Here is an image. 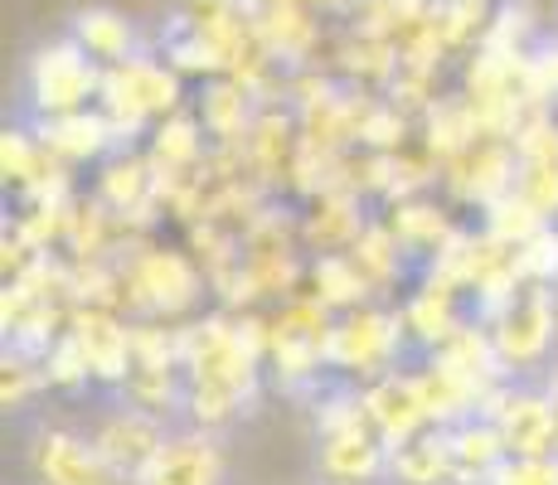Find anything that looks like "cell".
Segmentation results:
<instances>
[{"label": "cell", "instance_id": "obj_17", "mask_svg": "<svg viewBox=\"0 0 558 485\" xmlns=\"http://www.w3.org/2000/svg\"><path fill=\"white\" fill-rule=\"evenodd\" d=\"M204 122L199 112H170L160 117V126L151 132V166L156 170H190L204 160Z\"/></svg>", "mask_w": 558, "mask_h": 485}, {"label": "cell", "instance_id": "obj_10", "mask_svg": "<svg viewBox=\"0 0 558 485\" xmlns=\"http://www.w3.org/2000/svg\"><path fill=\"white\" fill-rule=\"evenodd\" d=\"M136 485H223V447L209 427H175Z\"/></svg>", "mask_w": 558, "mask_h": 485}, {"label": "cell", "instance_id": "obj_21", "mask_svg": "<svg viewBox=\"0 0 558 485\" xmlns=\"http://www.w3.org/2000/svg\"><path fill=\"white\" fill-rule=\"evenodd\" d=\"M514 267H520L524 282L558 287V223H544L534 239H524L514 247Z\"/></svg>", "mask_w": 558, "mask_h": 485}, {"label": "cell", "instance_id": "obj_5", "mask_svg": "<svg viewBox=\"0 0 558 485\" xmlns=\"http://www.w3.org/2000/svg\"><path fill=\"white\" fill-rule=\"evenodd\" d=\"M29 466L39 485H126L78 427L49 423V417L29 427Z\"/></svg>", "mask_w": 558, "mask_h": 485}, {"label": "cell", "instance_id": "obj_7", "mask_svg": "<svg viewBox=\"0 0 558 485\" xmlns=\"http://www.w3.org/2000/svg\"><path fill=\"white\" fill-rule=\"evenodd\" d=\"M514 142V190L558 223V112H534Z\"/></svg>", "mask_w": 558, "mask_h": 485}, {"label": "cell", "instance_id": "obj_22", "mask_svg": "<svg viewBox=\"0 0 558 485\" xmlns=\"http://www.w3.org/2000/svg\"><path fill=\"white\" fill-rule=\"evenodd\" d=\"M486 485H558V457H506Z\"/></svg>", "mask_w": 558, "mask_h": 485}, {"label": "cell", "instance_id": "obj_3", "mask_svg": "<svg viewBox=\"0 0 558 485\" xmlns=\"http://www.w3.org/2000/svg\"><path fill=\"white\" fill-rule=\"evenodd\" d=\"M481 413L500 427L510 457H558V413L544 379H506L486 393Z\"/></svg>", "mask_w": 558, "mask_h": 485}, {"label": "cell", "instance_id": "obj_23", "mask_svg": "<svg viewBox=\"0 0 558 485\" xmlns=\"http://www.w3.org/2000/svg\"><path fill=\"white\" fill-rule=\"evenodd\" d=\"M461 5H481V10H486V0H461Z\"/></svg>", "mask_w": 558, "mask_h": 485}, {"label": "cell", "instance_id": "obj_16", "mask_svg": "<svg viewBox=\"0 0 558 485\" xmlns=\"http://www.w3.org/2000/svg\"><path fill=\"white\" fill-rule=\"evenodd\" d=\"M423 112H427V150L437 156V166H447L452 156L471 150L481 136H486L481 122H476V112H471L466 93L461 97H433Z\"/></svg>", "mask_w": 558, "mask_h": 485}, {"label": "cell", "instance_id": "obj_11", "mask_svg": "<svg viewBox=\"0 0 558 485\" xmlns=\"http://www.w3.org/2000/svg\"><path fill=\"white\" fill-rule=\"evenodd\" d=\"M253 25H257V39L263 49L272 53L282 69H306L316 59V45H320V20L311 15L306 0H263L253 10Z\"/></svg>", "mask_w": 558, "mask_h": 485}, {"label": "cell", "instance_id": "obj_24", "mask_svg": "<svg viewBox=\"0 0 558 485\" xmlns=\"http://www.w3.org/2000/svg\"><path fill=\"white\" fill-rule=\"evenodd\" d=\"M355 5H369V0H355Z\"/></svg>", "mask_w": 558, "mask_h": 485}, {"label": "cell", "instance_id": "obj_8", "mask_svg": "<svg viewBox=\"0 0 558 485\" xmlns=\"http://www.w3.org/2000/svg\"><path fill=\"white\" fill-rule=\"evenodd\" d=\"M69 330L83 344V360L93 369V384L102 388H122L132 379V326L112 316V306H73L69 311Z\"/></svg>", "mask_w": 558, "mask_h": 485}, {"label": "cell", "instance_id": "obj_14", "mask_svg": "<svg viewBox=\"0 0 558 485\" xmlns=\"http://www.w3.org/2000/svg\"><path fill=\"white\" fill-rule=\"evenodd\" d=\"M107 78L126 97H136L151 117L180 112V69L175 63H160L156 53H136V59H126V63H112Z\"/></svg>", "mask_w": 558, "mask_h": 485}, {"label": "cell", "instance_id": "obj_2", "mask_svg": "<svg viewBox=\"0 0 558 485\" xmlns=\"http://www.w3.org/2000/svg\"><path fill=\"white\" fill-rule=\"evenodd\" d=\"M490 344H496L500 364L510 379H539L554 364V340H558V311H554V287L524 282L514 291V301L490 320Z\"/></svg>", "mask_w": 558, "mask_h": 485}, {"label": "cell", "instance_id": "obj_9", "mask_svg": "<svg viewBox=\"0 0 558 485\" xmlns=\"http://www.w3.org/2000/svg\"><path fill=\"white\" fill-rule=\"evenodd\" d=\"M364 413H369L374 433L384 437L389 451L433 423L423 384H417V369H393V374H379V379L364 384Z\"/></svg>", "mask_w": 558, "mask_h": 485}, {"label": "cell", "instance_id": "obj_15", "mask_svg": "<svg viewBox=\"0 0 558 485\" xmlns=\"http://www.w3.org/2000/svg\"><path fill=\"white\" fill-rule=\"evenodd\" d=\"M73 39H78L83 49L93 53V59L102 63V69H112V63H126L136 59L142 49V35H136L132 15H122V10H107V5H88L73 15Z\"/></svg>", "mask_w": 558, "mask_h": 485}, {"label": "cell", "instance_id": "obj_13", "mask_svg": "<svg viewBox=\"0 0 558 485\" xmlns=\"http://www.w3.org/2000/svg\"><path fill=\"white\" fill-rule=\"evenodd\" d=\"M389 485H457L452 466V427L427 423L423 433L389 451Z\"/></svg>", "mask_w": 558, "mask_h": 485}, {"label": "cell", "instance_id": "obj_20", "mask_svg": "<svg viewBox=\"0 0 558 485\" xmlns=\"http://www.w3.org/2000/svg\"><path fill=\"white\" fill-rule=\"evenodd\" d=\"M481 49L530 53V49H534V10H530V0H500V10L486 20Z\"/></svg>", "mask_w": 558, "mask_h": 485}, {"label": "cell", "instance_id": "obj_18", "mask_svg": "<svg viewBox=\"0 0 558 485\" xmlns=\"http://www.w3.org/2000/svg\"><path fill=\"white\" fill-rule=\"evenodd\" d=\"M311 287H316V296L326 301L330 311H355L364 306V296H369V277L360 272V263L350 253H320L316 263H311Z\"/></svg>", "mask_w": 558, "mask_h": 485}, {"label": "cell", "instance_id": "obj_19", "mask_svg": "<svg viewBox=\"0 0 558 485\" xmlns=\"http://www.w3.org/2000/svg\"><path fill=\"white\" fill-rule=\"evenodd\" d=\"M486 214V233L496 243H506V247H520L524 239H534V233L544 229V223H554V219H544L539 209H534L530 199H524L520 190H510V194H500L490 209H481Z\"/></svg>", "mask_w": 558, "mask_h": 485}, {"label": "cell", "instance_id": "obj_12", "mask_svg": "<svg viewBox=\"0 0 558 485\" xmlns=\"http://www.w3.org/2000/svg\"><path fill=\"white\" fill-rule=\"evenodd\" d=\"M257 93L233 73H214V83L199 88V122L214 136V146H243L257 117Z\"/></svg>", "mask_w": 558, "mask_h": 485}, {"label": "cell", "instance_id": "obj_6", "mask_svg": "<svg viewBox=\"0 0 558 485\" xmlns=\"http://www.w3.org/2000/svg\"><path fill=\"white\" fill-rule=\"evenodd\" d=\"M316 471L330 485H389V447L374 423H345L316 433Z\"/></svg>", "mask_w": 558, "mask_h": 485}, {"label": "cell", "instance_id": "obj_4", "mask_svg": "<svg viewBox=\"0 0 558 485\" xmlns=\"http://www.w3.org/2000/svg\"><path fill=\"white\" fill-rule=\"evenodd\" d=\"M122 301H132L142 316H180L199 301V272L175 247H142L122 272Z\"/></svg>", "mask_w": 558, "mask_h": 485}, {"label": "cell", "instance_id": "obj_1", "mask_svg": "<svg viewBox=\"0 0 558 485\" xmlns=\"http://www.w3.org/2000/svg\"><path fill=\"white\" fill-rule=\"evenodd\" d=\"M102 78H107V69L73 35L59 39V45H45L35 59H29V69H25L29 122H45V117H63V112L98 107Z\"/></svg>", "mask_w": 558, "mask_h": 485}]
</instances>
